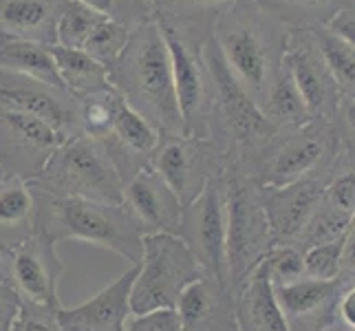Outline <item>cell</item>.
<instances>
[{
	"label": "cell",
	"mask_w": 355,
	"mask_h": 331,
	"mask_svg": "<svg viewBox=\"0 0 355 331\" xmlns=\"http://www.w3.org/2000/svg\"><path fill=\"white\" fill-rule=\"evenodd\" d=\"M111 82L121 97L162 135L186 137L175 89L173 60L164 31L155 18H148L132 29L126 51L111 69Z\"/></svg>",
	"instance_id": "cell-1"
},
{
	"label": "cell",
	"mask_w": 355,
	"mask_h": 331,
	"mask_svg": "<svg viewBox=\"0 0 355 331\" xmlns=\"http://www.w3.org/2000/svg\"><path fill=\"white\" fill-rule=\"evenodd\" d=\"M33 194L38 207V232L55 245L64 241L89 243L115 252L130 265L141 263L146 232L126 205L78 197H51L35 190Z\"/></svg>",
	"instance_id": "cell-2"
},
{
	"label": "cell",
	"mask_w": 355,
	"mask_h": 331,
	"mask_svg": "<svg viewBox=\"0 0 355 331\" xmlns=\"http://www.w3.org/2000/svg\"><path fill=\"white\" fill-rule=\"evenodd\" d=\"M31 188L51 197H78L102 203L124 205L126 179L108 146L91 135L67 139L49 159Z\"/></svg>",
	"instance_id": "cell-3"
},
{
	"label": "cell",
	"mask_w": 355,
	"mask_h": 331,
	"mask_svg": "<svg viewBox=\"0 0 355 331\" xmlns=\"http://www.w3.org/2000/svg\"><path fill=\"white\" fill-rule=\"evenodd\" d=\"M203 265L179 235H146L139 274L130 294L132 316L157 309H177L183 289L203 278Z\"/></svg>",
	"instance_id": "cell-4"
},
{
	"label": "cell",
	"mask_w": 355,
	"mask_h": 331,
	"mask_svg": "<svg viewBox=\"0 0 355 331\" xmlns=\"http://www.w3.org/2000/svg\"><path fill=\"white\" fill-rule=\"evenodd\" d=\"M250 14H243L241 9L225 14L214 40L232 76L263 108L269 89L283 69V56H276L274 38L265 33L269 27Z\"/></svg>",
	"instance_id": "cell-5"
},
{
	"label": "cell",
	"mask_w": 355,
	"mask_h": 331,
	"mask_svg": "<svg viewBox=\"0 0 355 331\" xmlns=\"http://www.w3.org/2000/svg\"><path fill=\"white\" fill-rule=\"evenodd\" d=\"M179 237L203 265L216 285H225L227 274V197L216 177L188 207H183Z\"/></svg>",
	"instance_id": "cell-6"
},
{
	"label": "cell",
	"mask_w": 355,
	"mask_h": 331,
	"mask_svg": "<svg viewBox=\"0 0 355 331\" xmlns=\"http://www.w3.org/2000/svg\"><path fill=\"white\" fill-rule=\"evenodd\" d=\"M64 142L51 124L0 104V164L5 177L33 181Z\"/></svg>",
	"instance_id": "cell-7"
},
{
	"label": "cell",
	"mask_w": 355,
	"mask_h": 331,
	"mask_svg": "<svg viewBox=\"0 0 355 331\" xmlns=\"http://www.w3.org/2000/svg\"><path fill=\"white\" fill-rule=\"evenodd\" d=\"M274 248L269 221L261 197L248 188H234L227 194V274L243 283L267 252Z\"/></svg>",
	"instance_id": "cell-8"
},
{
	"label": "cell",
	"mask_w": 355,
	"mask_h": 331,
	"mask_svg": "<svg viewBox=\"0 0 355 331\" xmlns=\"http://www.w3.org/2000/svg\"><path fill=\"white\" fill-rule=\"evenodd\" d=\"M0 104L46 121L64 139L82 133L80 100L64 87H53V84L0 69Z\"/></svg>",
	"instance_id": "cell-9"
},
{
	"label": "cell",
	"mask_w": 355,
	"mask_h": 331,
	"mask_svg": "<svg viewBox=\"0 0 355 331\" xmlns=\"http://www.w3.org/2000/svg\"><path fill=\"white\" fill-rule=\"evenodd\" d=\"M203 60L210 84L218 97V106H221L227 126L236 135V139L243 144H259L272 137L274 124L265 117L263 108L256 104L254 97L241 87V82L232 76L214 38L203 46Z\"/></svg>",
	"instance_id": "cell-10"
},
{
	"label": "cell",
	"mask_w": 355,
	"mask_h": 331,
	"mask_svg": "<svg viewBox=\"0 0 355 331\" xmlns=\"http://www.w3.org/2000/svg\"><path fill=\"white\" fill-rule=\"evenodd\" d=\"M283 67L296 82L313 117H327L331 113L340 89L329 73L313 29H293L287 33Z\"/></svg>",
	"instance_id": "cell-11"
},
{
	"label": "cell",
	"mask_w": 355,
	"mask_h": 331,
	"mask_svg": "<svg viewBox=\"0 0 355 331\" xmlns=\"http://www.w3.org/2000/svg\"><path fill=\"white\" fill-rule=\"evenodd\" d=\"M62 272L64 263L58 256L55 243L42 232L11 250V285L22 300L60 309L58 280Z\"/></svg>",
	"instance_id": "cell-12"
},
{
	"label": "cell",
	"mask_w": 355,
	"mask_h": 331,
	"mask_svg": "<svg viewBox=\"0 0 355 331\" xmlns=\"http://www.w3.org/2000/svg\"><path fill=\"white\" fill-rule=\"evenodd\" d=\"M150 166L173 188L183 207H188L205 190L210 179H214L207 173L210 166L207 144L197 137L181 135V137L162 139L150 157Z\"/></svg>",
	"instance_id": "cell-13"
},
{
	"label": "cell",
	"mask_w": 355,
	"mask_h": 331,
	"mask_svg": "<svg viewBox=\"0 0 355 331\" xmlns=\"http://www.w3.org/2000/svg\"><path fill=\"white\" fill-rule=\"evenodd\" d=\"M153 18L159 22V27L164 31L170 60H173L175 89L183 115V126H186V137H194V121H197V117L203 110L207 84H210V76H207L205 60H203V49L201 51H194V46L186 40V35L179 31L177 22L170 16H153Z\"/></svg>",
	"instance_id": "cell-14"
},
{
	"label": "cell",
	"mask_w": 355,
	"mask_h": 331,
	"mask_svg": "<svg viewBox=\"0 0 355 331\" xmlns=\"http://www.w3.org/2000/svg\"><path fill=\"white\" fill-rule=\"evenodd\" d=\"M137 274L139 265H130L119 278L78 307H60L58 318L64 331H126L132 318L130 294Z\"/></svg>",
	"instance_id": "cell-15"
},
{
	"label": "cell",
	"mask_w": 355,
	"mask_h": 331,
	"mask_svg": "<svg viewBox=\"0 0 355 331\" xmlns=\"http://www.w3.org/2000/svg\"><path fill=\"white\" fill-rule=\"evenodd\" d=\"M124 205L139 221L146 235H155V232L179 235L183 205L150 164L126 181Z\"/></svg>",
	"instance_id": "cell-16"
},
{
	"label": "cell",
	"mask_w": 355,
	"mask_h": 331,
	"mask_svg": "<svg viewBox=\"0 0 355 331\" xmlns=\"http://www.w3.org/2000/svg\"><path fill=\"white\" fill-rule=\"evenodd\" d=\"M263 207L274 245H289L302 237L304 228L324 201V188L313 179H302L283 188H263Z\"/></svg>",
	"instance_id": "cell-17"
},
{
	"label": "cell",
	"mask_w": 355,
	"mask_h": 331,
	"mask_svg": "<svg viewBox=\"0 0 355 331\" xmlns=\"http://www.w3.org/2000/svg\"><path fill=\"white\" fill-rule=\"evenodd\" d=\"M329 142H331V135L327 126H315L309 121L307 126L296 128V133L280 144L267 162L263 188H283L307 179V175L320 166L329 153V146H331Z\"/></svg>",
	"instance_id": "cell-18"
},
{
	"label": "cell",
	"mask_w": 355,
	"mask_h": 331,
	"mask_svg": "<svg viewBox=\"0 0 355 331\" xmlns=\"http://www.w3.org/2000/svg\"><path fill=\"white\" fill-rule=\"evenodd\" d=\"M236 321L241 331H291L265 259L243 280Z\"/></svg>",
	"instance_id": "cell-19"
},
{
	"label": "cell",
	"mask_w": 355,
	"mask_h": 331,
	"mask_svg": "<svg viewBox=\"0 0 355 331\" xmlns=\"http://www.w3.org/2000/svg\"><path fill=\"white\" fill-rule=\"evenodd\" d=\"M67 0H0V35L58 44V20Z\"/></svg>",
	"instance_id": "cell-20"
},
{
	"label": "cell",
	"mask_w": 355,
	"mask_h": 331,
	"mask_svg": "<svg viewBox=\"0 0 355 331\" xmlns=\"http://www.w3.org/2000/svg\"><path fill=\"white\" fill-rule=\"evenodd\" d=\"M38 235V207L29 181L5 177L0 181V248L16 250Z\"/></svg>",
	"instance_id": "cell-21"
},
{
	"label": "cell",
	"mask_w": 355,
	"mask_h": 331,
	"mask_svg": "<svg viewBox=\"0 0 355 331\" xmlns=\"http://www.w3.org/2000/svg\"><path fill=\"white\" fill-rule=\"evenodd\" d=\"M0 69L53 84V87H64L58 73L53 46L49 44L0 35Z\"/></svg>",
	"instance_id": "cell-22"
},
{
	"label": "cell",
	"mask_w": 355,
	"mask_h": 331,
	"mask_svg": "<svg viewBox=\"0 0 355 331\" xmlns=\"http://www.w3.org/2000/svg\"><path fill=\"white\" fill-rule=\"evenodd\" d=\"M53 58L58 65L60 80H62V84L73 95L84 97L113 87L111 71L102 62H97L84 49H67L53 44Z\"/></svg>",
	"instance_id": "cell-23"
},
{
	"label": "cell",
	"mask_w": 355,
	"mask_h": 331,
	"mask_svg": "<svg viewBox=\"0 0 355 331\" xmlns=\"http://www.w3.org/2000/svg\"><path fill=\"white\" fill-rule=\"evenodd\" d=\"M263 113L274 124V128L285 126V128L296 130V128L307 126L313 119L300 89L296 87L293 78L285 71V67L280 69L276 82L272 84V89H269V95L263 104Z\"/></svg>",
	"instance_id": "cell-24"
},
{
	"label": "cell",
	"mask_w": 355,
	"mask_h": 331,
	"mask_svg": "<svg viewBox=\"0 0 355 331\" xmlns=\"http://www.w3.org/2000/svg\"><path fill=\"white\" fill-rule=\"evenodd\" d=\"M340 287V278L336 280H320L304 276L296 283L276 285V296L287 318H300L318 312Z\"/></svg>",
	"instance_id": "cell-25"
},
{
	"label": "cell",
	"mask_w": 355,
	"mask_h": 331,
	"mask_svg": "<svg viewBox=\"0 0 355 331\" xmlns=\"http://www.w3.org/2000/svg\"><path fill=\"white\" fill-rule=\"evenodd\" d=\"M313 33L340 93L355 97V46L329 31L324 24L313 29Z\"/></svg>",
	"instance_id": "cell-26"
},
{
	"label": "cell",
	"mask_w": 355,
	"mask_h": 331,
	"mask_svg": "<svg viewBox=\"0 0 355 331\" xmlns=\"http://www.w3.org/2000/svg\"><path fill=\"white\" fill-rule=\"evenodd\" d=\"M214 309H216V294L207 276L190 283L183 289L177 303L181 325L186 331H205L214 321Z\"/></svg>",
	"instance_id": "cell-27"
},
{
	"label": "cell",
	"mask_w": 355,
	"mask_h": 331,
	"mask_svg": "<svg viewBox=\"0 0 355 331\" xmlns=\"http://www.w3.org/2000/svg\"><path fill=\"white\" fill-rule=\"evenodd\" d=\"M104 20L97 11L80 0H67L58 20V44L67 49H84L95 27Z\"/></svg>",
	"instance_id": "cell-28"
},
{
	"label": "cell",
	"mask_w": 355,
	"mask_h": 331,
	"mask_svg": "<svg viewBox=\"0 0 355 331\" xmlns=\"http://www.w3.org/2000/svg\"><path fill=\"white\" fill-rule=\"evenodd\" d=\"M130 35H132V29L126 27V24L111 20V18H104L91 33L89 42L84 44V51L93 56L97 62H102L108 71H111L117 60L121 58V53L126 51Z\"/></svg>",
	"instance_id": "cell-29"
},
{
	"label": "cell",
	"mask_w": 355,
	"mask_h": 331,
	"mask_svg": "<svg viewBox=\"0 0 355 331\" xmlns=\"http://www.w3.org/2000/svg\"><path fill=\"white\" fill-rule=\"evenodd\" d=\"M117 89L108 87L91 95L78 97L80 100V124L82 133L95 139H108L113 128V106H115Z\"/></svg>",
	"instance_id": "cell-30"
},
{
	"label": "cell",
	"mask_w": 355,
	"mask_h": 331,
	"mask_svg": "<svg viewBox=\"0 0 355 331\" xmlns=\"http://www.w3.org/2000/svg\"><path fill=\"white\" fill-rule=\"evenodd\" d=\"M345 267V239L311 245L304 252V276L336 280Z\"/></svg>",
	"instance_id": "cell-31"
},
{
	"label": "cell",
	"mask_w": 355,
	"mask_h": 331,
	"mask_svg": "<svg viewBox=\"0 0 355 331\" xmlns=\"http://www.w3.org/2000/svg\"><path fill=\"white\" fill-rule=\"evenodd\" d=\"M324 203V201H322ZM353 217H347L334 207H329L327 203L318 207V212L309 221V226L304 228L302 239L307 241V248L311 245H320V243H331L338 239H345L349 226H351Z\"/></svg>",
	"instance_id": "cell-32"
},
{
	"label": "cell",
	"mask_w": 355,
	"mask_h": 331,
	"mask_svg": "<svg viewBox=\"0 0 355 331\" xmlns=\"http://www.w3.org/2000/svg\"><path fill=\"white\" fill-rule=\"evenodd\" d=\"M80 3L91 7L100 16L117 20L130 29L139 27L141 22L153 18L150 0H80Z\"/></svg>",
	"instance_id": "cell-33"
},
{
	"label": "cell",
	"mask_w": 355,
	"mask_h": 331,
	"mask_svg": "<svg viewBox=\"0 0 355 331\" xmlns=\"http://www.w3.org/2000/svg\"><path fill=\"white\" fill-rule=\"evenodd\" d=\"M274 285H287L304 278V254L293 245H274L265 256Z\"/></svg>",
	"instance_id": "cell-34"
},
{
	"label": "cell",
	"mask_w": 355,
	"mask_h": 331,
	"mask_svg": "<svg viewBox=\"0 0 355 331\" xmlns=\"http://www.w3.org/2000/svg\"><path fill=\"white\" fill-rule=\"evenodd\" d=\"M11 331H64V327L58 318V309L22 300L20 314Z\"/></svg>",
	"instance_id": "cell-35"
},
{
	"label": "cell",
	"mask_w": 355,
	"mask_h": 331,
	"mask_svg": "<svg viewBox=\"0 0 355 331\" xmlns=\"http://www.w3.org/2000/svg\"><path fill=\"white\" fill-rule=\"evenodd\" d=\"M324 203L342 214L355 217V170H349L329 183L324 188Z\"/></svg>",
	"instance_id": "cell-36"
},
{
	"label": "cell",
	"mask_w": 355,
	"mask_h": 331,
	"mask_svg": "<svg viewBox=\"0 0 355 331\" xmlns=\"http://www.w3.org/2000/svg\"><path fill=\"white\" fill-rule=\"evenodd\" d=\"M126 331H186L177 309H157L150 314L132 316Z\"/></svg>",
	"instance_id": "cell-37"
},
{
	"label": "cell",
	"mask_w": 355,
	"mask_h": 331,
	"mask_svg": "<svg viewBox=\"0 0 355 331\" xmlns=\"http://www.w3.org/2000/svg\"><path fill=\"white\" fill-rule=\"evenodd\" d=\"M20 307H22V298L14 289V285L0 283V331H11L20 314Z\"/></svg>",
	"instance_id": "cell-38"
},
{
	"label": "cell",
	"mask_w": 355,
	"mask_h": 331,
	"mask_svg": "<svg viewBox=\"0 0 355 331\" xmlns=\"http://www.w3.org/2000/svg\"><path fill=\"white\" fill-rule=\"evenodd\" d=\"M324 27L355 46V7H342L324 20Z\"/></svg>",
	"instance_id": "cell-39"
},
{
	"label": "cell",
	"mask_w": 355,
	"mask_h": 331,
	"mask_svg": "<svg viewBox=\"0 0 355 331\" xmlns=\"http://www.w3.org/2000/svg\"><path fill=\"white\" fill-rule=\"evenodd\" d=\"M239 3V0H150L153 9H179V7H221V5H232Z\"/></svg>",
	"instance_id": "cell-40"
},
{
	"label": "cell",
	"mask_w": 355,
	"mask_h": 331,
	"mask_svg": "<svg viewBox=\"0 0 355 331\" xmlns=\"http://www.w3.org/2000/svg\"><path fill=\"white\" fill-rule=\"evenodd\" d=\"M338 309H340L342 321L347 323V327H351L355 331V285L349 291H345V296H342Z\"/></svg>",
	"instance_id": "cell-41"
},
{
	"label": "cell",
	"mask_w": 355,
	"mask_h": 331,
	"mask_svg": "<svg viewBox=\"0 0 355 331\" xmlns=\"http://www.w3.org/2000/svg\"><path fill=\"white\" fill-rule=\"evenodd\" d=\"M280 5L293 7V9H327L331 7L336 0H278Z\"/></svg>",
	"instance_id": "cell-42"
},
{
	"label": "cell",
	"mask_w": 355,
	"mask_h": 331,
	"mask_svg": "<svg viewBox=\"0 0 355 331\" xmlns=\"http://www.w3.org/2000/svg\"><path fill=\"white\" fill-rule=\"evenodd\" d=\"M342 119H345L349 133L355 137V97L351 95H345V100H342Z\"/></svg>",
	"instance_id": "cell-43"
},
{
	"label": "cell",
	"mask_w": 355,
	"mask_h": 331,
	"mask_svg": "<svg viewBox=\"0 0 355 331\" xmlns=\"http://www.w3.org/2000/svg\"><path fill=\"white\" fill-rule=\"evenodd\" d=\"M345 265L355 267V217H353L349 232L345 237Z\"/></svg>",
	"instance_id": "cell-44"
},
{
	"label": "cell",
	"mask_w": 355,
	"mask_h": 331,
	"mask_svg": "<svg viewBox=\"0 0 355 331\" xmlns=\"http://www.w3.org/2000/svg\"><path fill=\"white\" fill-rule=\"evenodd\" d=\"M5 179V170H3V164H0V181Z\"/></svg>",
	"instance_id": "cell-45"
}]
</instances>
